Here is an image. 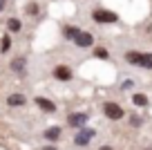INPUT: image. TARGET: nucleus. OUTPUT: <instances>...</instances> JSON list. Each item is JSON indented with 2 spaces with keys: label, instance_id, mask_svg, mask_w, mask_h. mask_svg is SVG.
I'll return each instance as SVG.
<instances>
[{
  "label": "nucleus",
  "instance_id": "nucleus-1",
  "mask_svg": "<svg viewBox=\"0 0 152 150\" xmlns=\"http://www.w3.org/2000/svg\"><path fill=\"white\" fill-rule=\"evenodd\" d=\"M65 36L74 43L76 47H92L94 45V36L90 32H83L78 27H65Z\"/></svg>",
  "mask_w": 152,
  "mask_h": 150
},
{
  "label": "nucleus",
  "instance_id": "nucleus-2",
  "mask_svg": "<svg viewBox=\"0 0 152 150\" xmlns=\"http://www.w3.org/2000/svg\"><path fill=\"white\" fill-rule=\"evenodd\" d=\"M103 114L107 119H112V121H119V119H123V108H121L119 103H112V101H107V103L103 105Z\"/></svg>",
  "mask_w": 152,
  "mask_h": 150
},
{
  "label": "nucleus",
  "instance_id": "nucleus-3",
  "mask_svg": "<svg viewBox=\"0 0 152 150\" xmlns=\"http://www.w3.org/2000/svg\"><path fill=\"white\" fill-rule=\"evenodd\" d=\"M92 18L96 20V23L105 25V23H116L119 20V16L114 14V11H105V9H96L94 14H92Z\"/></svg>",
  "mask_w": 152,
  "mask_h": 150
},
{
  "label": "nucleus",
  "instance_id": "nucleus-4",
  "mask_svg": "<svg viewBox=\"0 0 152 150\" xmlns=\"http://www.w3.org/2000/svg\"><path fill=\"white\" fill-rule=\"evenodd\" d=\"M94 135L96 132L92 130V128H81V132H76V137H74V143L76 146H87L94 139Z\"/></svg>",
  "mask_w": 152,
  "mask_h": 150
},
{
  "label": "nucleus",
  "instance_id": "nucleus-5",
  "mask_svg": "<svg viewBox=\"0 0 152 150\" xmlns=\"http://www.w3.org/2000/svg\"><path fill=\"white\" fill-rule=\"evenodd\" d=\"M87 119H90L87 112H76V114H69V117H67V123H69L72 128H83L87 123Z\"/></svg>",
  "mask_w": 152,
  "mask_h": 150
},
{
  "label": "nucleus",
  "instance_id": "nucleus-6",
  "mask_svg": "<svg viewBox=\"0 0 152 150\" xmlns=\"http://www.w3.org/2000/svg\"><path fill=\"white\" fill-rule=\"evenodd\" d=\"M34 103L38 105V108L43 110V112H56V105H54V101H49V99H45V96H36L34 99Z\"/></svg>",
  "mask_w": 152,
  "mask_h": 150
},
{
  "label": "nucleus",
  "instance_id": "nucleus-7",
  "mask_svg": "<svg viewBox=\"0 0 152 150\" xmlns=\"http://www.w3.org/2000/svg\"><path fill=\"white\" fill-rule=\"evenodd\" d=\"M54 79H58V81H69L72 79V70L67 65H58L56 70H54Z\"/></svg>",
  "mask_w": 152,
  "mask_h": 150
},
{
  "label": "nucleus",
  "instance_id": "nucleus-8",
  "mask_svg": "<svg viewBox=\"0 0 152 150\" xmlns=\"http://www.w3.org/2000/svg\"><path fill=\"white\" fill-rule=\"evenodd\" d=\"M25 101H27V99H25L23 94H9V96H7V103H9L11 108H16V105H25Z\"/></svg>",
  "mask_w": 152,
  "mask_h": 150
},
{
  "label": "nucleus",
  "instance_id": "nucleus-9",
  "mask_svg": "<svg viewBox=\"0 0 152 150\" xmlns=\"http://www.w3.org/2000/svg\"><path fill=\"white\" fill-rule=\"evenodd\" d=\"M25 65H27V61H25L23 56H20V58H14V61H11V70L18 72V74H23V72H25Z\"/></svg>",
  "mask_w": 152,
  "mask_h": 150
},
{
  "label": "nucleus",
  "instance_id": "nucleus-10",
  "mask_svg": "<svg viewBox=\"0 0 152 150\" xmlns=\"http://www.w3.org/2000/svg\"><path fill=\"white\" fill-rule=\"evenodd\" d=\"M58 137H61V128H47V130H45V139H49V141H56Z\"/></svg>",
  "mask_w": 152,
  "mask_h": 150
},
{
  "label": "nucleus",
  "instance_id": "nucleus-11",
  "mask_svg": "<svg viewBox=\"0 0 152 150\" xmlns=\"http://www.w3.org/2000/svg\"><path fill=\"white\" fill-rule=\"evenodd\" d=\"M125 61H128L130 65H139V63H141V52H128L125 54Z\"/></svg>",
  "mask_w": 152,
  "mask_h": 150
},
{
  "label": "nucleus",
  "instance_id": "nucleus-12",
  "mask_svg": "<svg viewBox=\"0 0 152 150\" xmlns=\"http://www.w3.org/2000/svg\"><path fill=\"white\" fill-rule=\"evenodd\" d=\"M7 29H9V32H16V34H18L20 29H23V23H20L18 18H9V20H7Z\"/></svg>",
  "mask_w": 152,
  "mask_h": 150
},
{
  "label": "nucleus",
  "instance_id": "nucleus-13",
  "mask_svg": "<svg viewBox=\"0 0 152 150\" xmlns=\"http://www.w3.org/2000/svg\"><path fill=\"white\" fill-rule=\"evenodd\" d=\"M139 67L152 70V54H141V63H139Z\"/></svg>",
  "mask_w": 152,
  "mask_h": 150
},
{
  "label": "nucleus",
  "instance_id": "nucleus-14",
  "mask_svg": "<svg viewBox=\"0 0 152 150\" xmlns=\"http://www.w3.org/2000/svg\"><path fill=\"white\" fill-rule=\"evenodd\" d=\"M132 101H134V105H141V108L148 105V96H145V94H134Z\"/></svg>",
  "mask_w": 152,
  "mask_h": 150
},
{
  "label": "nucleus",
  "instance_id": "nucleus-15",
  "mask_svg": "<svg viewBox=\"0 0 152 150\" xmlns=\"http://www.w3.org/2000/svg\"><path fill=\"white\" fill-rule=\"evenodd\" d=\"M25 11H27L29 16H38V14H40V7H38L36 2H29V5L25 7Z\"/></svg>",
  "mask_w": 152,
  "mask_h": 150
},
{
  "label": "nucleus",
  "instance_id": "nucleus-16",
  "mask_svg": "<svg viewBox=\"0 0 152 150\" xmlns=\"http://www.w3.org/2000/svg\"><path fill=\"white\" fill-rule=\"evenodd\" d=\"M96 58H105V61H107V58H110V52H107V49H105V47H99V49H96Z\"/></svg>",
  "mask_w": 152,
  "mask_h": 150
},
{
  "label": "nucleus",
  "instance_id": "nucleus-17",
  "mask_svg": "<svg viewBox=\"0 0 152 150\" xmlns=\"http://www.w3.org/2000/svg\"><path fill=\"white\" fill-rule=\"evenodd\" d=\"M9 47H11V38H9V36H5L2 40H0V49H2V52H7Z\"/></svg>",
  "mask_w": 152,
  "mask_h": 150
},
{
  "label": "nucleus",
  "instance_id": "nucleus-18",
  "mask_svg": "<svg viewBox=\"0 0 152 150\" xmlns=\"http://www.w3.org/2000/svg\"><path fill=\"white\" fill-rule=\"evenodd\" d=\"M5 7H7V0H0V11L5 9Z\"/></svg>",
  "mask_w": 152,
  "mask_h": 150
},
{
  "label": "nucleus",
  "instance_id": "nucleus-19",
  "mask_svg": "<svg viewBox=\"0 0 152 150\" xmlns=\"http://www.w3.org/2000/svg\"><path fill=\"white\" fill-rule=\"evenodd\" d=\"M101 150H112V148H110V146H101Z\"/></svg>",
  "mask_w": 152,
  "mask_h": 150
},
{
  "label": "nucleus",
  "instance_id": "nucleus-20",
  "mask_svg": "<svg viewBox=\"0 0 152 150\" xmlns=\"http://www.w3.org/2000/svg\"><path fill=\"white\" fill-rule=\"evenodd\" d=\"M45 150H58V148H54V146H49V148H45Z\"/></svg>",
  "mask_w": 152,
  "mask_h": 150
},
{
  "label": "nucleus",
  "instance_id": "nucleus-21",
  "mask_svg": "<svg viewBox=\"0 0 152 150\" xmlns=\"http://www.w3.org/2000/svg\"><path fill=\"white\" fill-rule=\"evenodd\" d=\"M148 150H152V148H148Z\"/></svg>",
  "mask_w": 152,
  "mask_h": 150
}]
</instances>
